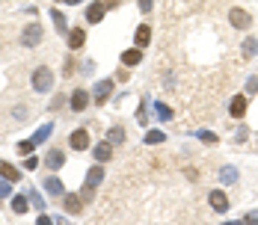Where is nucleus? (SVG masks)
Masks as SVG:
<instances>
[{"label":"nucleus","mask_w":258,"mask_h":225,"mask_svg":"<svg viewBox=\"0 0 258 225\" xmlns=\"http://www.w3.org/2000/svg\"><path fill=\"white\" fill-rule=\"evenodd\" d=\"M33 89H36V92H51V89H53V71H51L48 65H39V68L33 71Z\"/></svg>","instance_id":"f257e3e1"},{"label":"nucleus","mask_w":258,"mask_h":225,"mask_svg":"<svg viewBox=\"0 0 258 225\" xmlns=\"http://www.w3.org/2000/svg\"><path fill=\"white\" fill-rule=\"evenodd\" d=\"M39 42H42V24L33 21V24H27V27L21 30V45H24V47H36Z\"/></svg>","instance_id":"f03ea898"},{"label":"nucleus","mask_w":258,"mask_h":225,"mask_svg":"<svg viewBox=\"0 0 258 225\" xmlns=\"http://www.w3.org/2000/svg\"><path fill=\"white\" fill-rule=\"evenodd\" d=\"M229 21H232L235 30H250V27H253V15H250L247 9H232V12H229Z\"/></svg>","instance_id":"7ed1b4c3"},{"label":"nucleus","mask_w":258,"mask_h":225,"mask_svg":"<svg viewBox=\"0 0 258 225\" xmlns=\"http://www.w3.org/2000/svg\"><path fill=\"white\" fill-rule=\"evenodd\" d=\"M89 142H92V139H89V131H86V128H77V131L68 136V145H71L74 151H86Z\"/></svg>","instance_id":"20e7f679"},{"label":"nucleus","mask_w":258,"mask_h":225,"mask_svg":"<svg viewBox=\"0 0 258 225\" xmlns=\"http://www.w3.org/2000/svg\"><path fill=\"white\" fill-rule=\"evenodd\" d=\"M110 92H113V80H98V83H95V89H92V98H95V104H107Z\"/></svg>","instance_id":"39448f33"},{"label":"nucleus","mask_w":258,"mask_h":225,"mask_svg":"<svg viewBox=\"0 0 258 225\" xmlns=\"http://www.w3.org/2000/svg\"><path fill=\"white\" fill-rule=\"evenodd\" d=\"M62 208H65V214H71V217H77V214H83V202H80V196H74V193H62Z\"/></svg>","instance_id":"423d86ee"},{"label":"nucleus","mask_w":258,"mask_h":225,"mask_svg":"<svg viewBox=\"0 0 258 225\" xmlns=\"http://www.w3.org/2000/svg\"><path fill=\"white\" fill-rule=\"evenodd\" d=\"M86 107H89V92L86 89H74L71 92V110L74 113H83Z\"/></svg>","instance_id":"0eeeda50"},{"label":"nucleus","mask_w":258,"mask_h":225,"mask_svg":"<svg viewBox=\"0 0 258 225\" xmlns=\"http://www.w3.org/2000/svg\"><path fill=\"white\" fill-rule=\"evenodd\" d=\"M62 163H65V151H62V148H51V151L45 154V166H48V169H59Z\"/></svg>","instance_id":"6e6552de"},{"label":"nucleus","mask_w":258,"mask_h":225,"mask_svg":"<svg viewBox=\"0 0 258 225\" xmlns=\"http://www.w3.org/2000/svg\"><path fill=\"white\" fill-rule=\"evenodd\" d=\"M208 199H211V208H214L217 214H226V211H229V199H226V193H223V190H211V196H208Z\"/></svg>","instance_id":"1a4fd4ad"},{"label":"nucleus","mask_w":258,"mask_h":225,"mask_svg":"<svg viewBox=\"0 0 258 225\" xmlns=\"http://www.w3.org/2000/svg\"><path fill=\"white\" fill-rule=\"evenodd\" d=\"M104 12H107L104 0H98V3H89V9H86V21H89V24H98V21L104 18Z\"/></svg>","instance_id":"9d476101"},{"label":"nucleus","mask_w":258,"mask_h":225,"mask_svg":"<svg viewBox=\"0 0 258 225\" xmlns=\"http://www.w3.org/2000/svg\"><path fill=\"white\" fill-rule=\"evenodd\" d=\"M65 39H68V47H71V50H80V47L86 45V33H83L80 27L68 30V36H65Z\"/></svg>","instance_id":"9b49d317"},{"label":"nucleus","mask_w":258,"mask_h":225,"mask_svg":"<svg viewBox=\"0 0 258 225\" xmlns=\"http://www.w3.org/2000/svg\"><path fill=\"white\" fill-rule=\"evenodd\" d=\"M140 62H143V47H128V50L122 53V65H125V68L140 65Z\"/></svg>","instance_id":"f8f14e48"},{"label":"nucleus","mask_w":258,"mask_h":225,"mask_svg":"<svg viewBox=\"0 0 258 225\" xmlns=\"http://www.w3.org/2000/svg\"><path fill=\"white\" fill-rule=\"evenodd\" d=\"M92 154H95V160H98V163H107V160L113 157V142H107V139H104V142H98V145L92 148Z\"/></svg>","instance_id":"ddd939ff"},{"label":"nucleus","mask_w":258,"mask_h":225,"mask_svg":"<svg viewBox=\"0 0 258 225\" xmlns=\"http://www.w3.org/2000/svg\"><path fill=\"white\" fill-rule=\"evenodd\" d=\"M229 113H232L235 119L247 116V95H235V98H232V104H229Z\"/></svg>","instance_id":"4468645a"},{"label":"nucleus","mask_w":258,"mask_h":225,"mask_svg":"<svg viewBox=\"0 0 258 225\" xmlns=\"http://www.w3.org/2000/svg\"><path fill=\"white\" fill-rule=\"evenodd\" d=\"M45 193H48V196H62L65 187H62V181H59L56 175H48V178H45Z\"/></svg>","instance_id":"2eb2a0df"},{"label":"nucleus","mask_w":258,"mask_h":225,"mask_svg":"<svg viewBox=\"0 0 258 225\" xmlns=\"http://www.w3.org/2000/svg\"><path fill=\"white\" fill-rule=\"evenodd\" d=\"M51 18H53V27H56V33H59V36H68V21H65L62 9H51Z\"/></svg>","instance_id":"dca6fc26"},{"label":"nucleus","mask_w":258,"mask_h":225,"mask_svg":"<svg viewBox=\"0 0 258 225\" xmlns=\"http://www.w3.org/2000/svg\"><path fill=\"white\" fill-rule=\"evenodd\" d=\"M101 181H104V169H101V166H92V169L86 172V184H83V187H89V190H95V187H98Z\"/></svg>","instance_id":"f3484780"},{"label":"nucleus","mask_w":258,"mask_h":225,"mask_svg":"<svg viewBox=\"0 0 258 225\" xmlns=\"http://www.w3.org/2000/svg\"><path fill=\"white\" fill-rule=\"evenodd\" d=\"M134 42H137V47H146V45L152 42V27H146V24H143V27L134 33Z\"/></svg>","instance_id":"a211bd4d"},{"label":"nucleus","mask_w":258,"mask_h":225,"mask_svg":"<svg viewBox=\"0 0 258 225\" xmlns=\"http://www.w3.org/2000/svg\"><path fill=\"white\" fill-rule=\"evenodd\" d=\"M0 178H6V181H18L21 178V172L12 166V163H6V160H0Z\"/></svg>","instance_id":"6ab92c4d"},{"label":"nucleus","mask_w":258,"mask_h":225,"mask_svg":"<svg viewBox=\"0 0 258 225\" xmlns=\"http://www.w3.org/2000/svg\"><path fill=\"white\" fill-rule=\"evenodd\" d=\"M51 134H53V122H45V125H42V128L36 131V136H33V142H36V145H42V142H45V139H48Z\"/></svg>","instance_id":"aec40b11"},{"label":"nucleus","mask_w":258,"mask_h":225,"mask_svg":"<svg viewBox=\"0 0 258 225\" xmlns=\"http://www.w3.org/2000/svg\"><path fill=\"white\" fill-rule=\"evenodd\" d=\"M27 208H30V196H12V211L15 214H27Z\"/></svg>","instance_id":"412c9836"},{"label":"nucleus","mask_w":258,"mask_h":225,"mask_svg":"<svg viewBox=\"0 0 258 225\" xmlns=\"http://www.w3.org/2000/svg\"><path fill=\"white\" fill-rule=\"evenodd\" d=\"M256 53H258V39L256 36H250V39L244 42V59H253Z\"/></svg>","instance_id":"4be33fe9"},{"label":"nucleus","mask_w":258,"mask_h":225,"mask_svg":"<svg viewBox=\"0 0 258 225\" xmlns=\"http://www.w3.org/2000/svg\"><path fill=\"white\" fill-rule=\"evenodd\" d=\"M220 178H223V184H235V181H238V169H232V166H223Z\"/></svg>","instance_id":"5701e85b"},{"label":"nucleus","mask_w":258,"mask_h":225,"mask_svg":"<svg viewBox=\"0 0 258 225\" xmlns=\"http://www.w3.org/2000/svg\"><path fill=\"white\" fill-rule=\"evenodd\" d=\"M107 142H125V131L122 128H110V134H107Z\"/></svg>","instance_id":"b1692460"},{"label":"nucleus","mask_w":258,"mask_h":225,"mask_svg":"<svg viewBox=\"0 0 258 225\" xmlns=\"http://www.w3.org/2000/svg\"><path fill=\"white\" fill-rule=\"evenodd\" d=\"M166 136H163V131H149L146 134V145H157V142H163Z\"/></svg>","instance_id":"393cba45"},{"label":"nucleus","mask_w":258,"mask_h":225,"mask_svg":"<svg viewBox=\"0 0 258 225\" xmlns=\"http://www.w3.org/2000/svg\"><path fill=\"white\" fill-rule=\"evenodd\" d=\"M33 148H36L33 139H21V142H18V154H33Z\"/></svg>","instance_id":"a878e982"},{"label":"nucleus","mask_w":258,"mask_h":225,"mask_svg":"<svg viewBox=\"0 0 258 225\" xmlns=\"http://www.w3.org/2000/svg\"><path fill=\"white\" fill-rule=\"evenodd\" d=\"M30 205H33V208H39V211H45V199L39 196V190H33V193H30Z\"/></svg>","instance_id":"bb28decb"},{"label":"nucleus","mask_w":258,"mask_h":225,"mask_svg":"<svg viewBox=\"0 0 258 225\" xmlns=\"http://www.w3.org/2000/svg\"><path fill=\"white\" fill-rule=\"evenodd\" d=\"M24 169H27V172H33V169H39V160H36L33 154H27V160H24Z\"/></svg>","instance_id":"cd10ccee"},{"label":"nucleus","mask_w":258,"mask_h":225,"mask_svg":"<svg viewBox=\"0 0 258 225\" xmlns=\"http://www.w3.org/2000/svg\"><path fill=\"white\" fill-rule=\"evenodd\" d=\"M9 184H12V181H6V178H0V199H6V196L12 193V190H9Z\"/></svg>","instance_id":"c85d7f7f"},{"label":"nucleus","mask_w":258,"mask_h":225,"mask_svg":"<svg viewBox=\"0 0 258 225\" xmlns=\"http://www.w3.org/2000/svg\"><path fill=\"white\" fill-rule=\"evenodd\" d=\"M62 74H65V77H68V74H74V59H71V56L65 59V65H62Z\"/></svg>","instance_id":"c756f323"},{"label":"nucleus","mask_w":258,"mask_h":225,"mask_svg":"<svg viewBox=\"0 0 258 225\" xmlns=\"http://www.w3.org/2000/svg\"><path fill=\"white\" fill-rule=\"evenodd\" d=\"M62 104H65V95H56V98H53V101H51L48 107H51V110H59Z\"/></svg>","instance_id":"7c9ffc66"},{"label":"nucleus","mask_w":258,"mask_h":225,"mask_svg":"<svg viewBox=\"0 0 258 225\" xmlns=\"http://www.w3.org/2000/svg\"><path fill=\"white\" fill-rule=\"evenodd\" d=\"M157 116H160V119H169V116H172V110H169V107H163V104H157Z\"/></svg>","instance_id":"2f4dec72"},{"label":"nucleus","mask_w":258,"mask_h":225,"mask_svg":"<svg viewBox=\"0 0 258 225\" xmlns=\"http://www.w3.org/2000/svg\"><path fill=\"white\" fill-rule=\"evenodd\" d=\"M247 92L253 95V92H258V77H250V83H247Z\"/></svg>","instance_id":"473e14b6"},{"label":"nucleus","mask_w":258,"mask_h":225,"mask_svg":"<svg viewBox=\"0 0 258 225\" xmlns=\"http://www.w3.org/2000/svg\"><path fill=\"white\" fill-rule=\"evenodd\" d=\"M137 6H140V12H152V0H137Z\"/></svg>","instance_id":"72a5a7b5"},{"label":"nucleus","mask_w":258,"mask_h":225,"mask_svg":"<svg viewBox=\"0 0 258 225\" xmlns=\"http://www.w3.org/2000/svg\"><path fill=\"white\" fill-rule=\"evenodd\" d=\"M199 136H202V139H205V142H211V145H214V142H217V136H214V134H208V131H202V134H199Z\"/></svg>","instance_id":"f704fd0d"},{"label":"nucleus","mask_w":258,"mask_h":225,"mask_svg":"<svg viewBox=\"0 0 258 225\" xmlns=\"http://www.w3.org/2000/svg\"><path fill=\"white\" fill-rule=\"evenodd\" d=\"M36 223H39V225H48V223H53V220H51L48 214H39V220H36Z\"/></svg>","instance_id":"c9c22d12"},{"label":"nucleus","mask_w":258,"mask_h":225,"mask_svg":"<svg viewBox=\"0 0 258 225\" xmlns=\"http://www.w3.org/2000/svg\"><path fill=\"white\" fill-rule=\"evenodd\" d=\"M119 3H122V0H104V6H107V9H116Z\"/></svg>","instance_id":"e433bc0d"},{"label":"nucleus","mask_w":258,"mask_h":225,"mask_svg":"<svg viewBox=\"0 0 258 225\" xmlns=\"http://www.w3.org/2000/svg\"><path fill=\"white\" fill-rule=\"evenodd\" d=\"M59 3H65V6H77V3H83V0H59Z\"/></svg>","instance_id":"4c0bfd02"}]
</instances>
